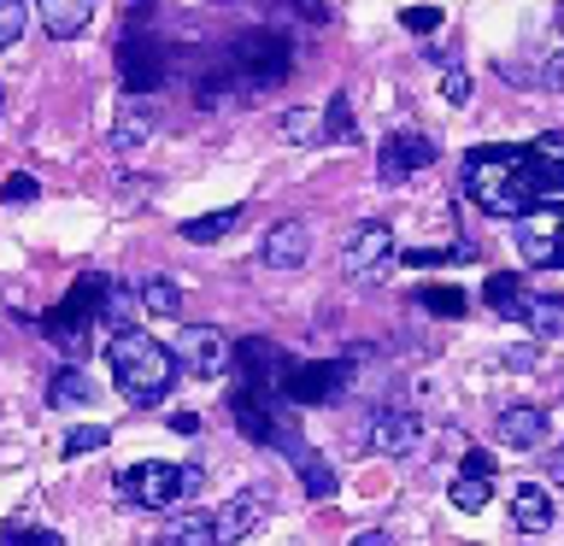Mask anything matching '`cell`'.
<instances>
[{
  "label": "cell",
  "instance_id": "d6a6232c",
  "mask_svg": "<svg viewBox=\"0 0 564 546\" xmlns=\"http://www.w3.org/2000/svg\"><path fill=\"white\" fill-rule=\"evenodd\" d=\"M541 88H553V95H564V53H553V59L541 65Z\"/></svg>",
  "mask_w": 564,
  "mask_h": 546
},
{
  "label": "cell",
  "instance_id": "7402d4cb",
  "mask_svg": "<svg viewBox=\"0 0 564 546\" xmlns=\"http://www.w3.org/2000/svg\"><path fill=\"white\" fill-rule=\"evenodd\" d=\"M282 141L289 148H306V141H324V118L306 112V106H294V112H282Z\"/></svg>",
  "mask_w": 564,
  "mask_h": 546
},
{
  "label": "cell",
  "instance_id": "277c9868",
  "mask_svg": "<svg viewBox=\"0 0 564 546\" xmlns=\"http://www.w3.org/2000/svg\"><path fill=\"white\" fill-rule=\"evenodd\" d=\"M347 382H352V364H341V359H324V364H294L289 359L276 376V394L289 405H329Z\"/></svg>",
  "mask_w": 564,
  "mask_h": 546
},
{
  "label": "cell",
  "instance_id": "f35d334b",
  "mask_svg": "<svg viewBox=\"0 0 564 546\" xmlns=\"http://www.w3.org/2000/svg\"><path fill=\"white\" fill-rule=\"evenodd\" d=\"M289 7H294V12H306L312 24H317V18H324V0H289Z\"/></svg>",
  "mask_w": 564,
  "mask_h": 546
},
{
  "label": "cell",
  "instance_id": "ffe728a7",
  "mask_svg": "<svg viewBox=\"0 0 564 546\" xmlns=\"http://www.w3.org/2000/svg\"><path fill=\"white\" fill-rule=\"evenodd\" d=\"M236 223H241V206H224V211H212V218H188V223H183V241H194V247L224 241Z\"/></svg>",
  "mask_w": 564,
  "mask_h": 546
},
{
  "label": "cell",
  "instance_id": "5bb4252c",
  "mask_svg": "<svg viewBox=\"0 0 564 546\" xmlns=\"http://www.w3.org/2000/svg\"><path fill=\"white\" fill-rule=\"evenodd\" d=\"M35 18H42L47 35L70 42V35L88 30V18H95V0H35Z\"/></svg>",
  "mask_w": 564,
  "mask_h": 546
},
{
  "label": "cell",
  "instance_id": "b9f144b4",
  "mask_svg": "<svg viewBox=\"0 0 564 546\" xmlns=\"http://www.w3.org/2000/svg\"><path fill=\"white\" fill-rule=\"evenodd\" d=\"M0 106H7V95H0Z\"/></svg>",
  "mask_w": 564,
  "mask_h": 546
},
{
  "label": "cell",
  "instance_id": "f1b7e54d",
  "mask_svg": "<svg viewBox=\"0 0 564 546\" xmlns=\"http://www.w3.org/2000/svg\"><path fill=\"white\" fill-rule=\"evenodd\" d=\"M106 440H112V435H106V429H100V423H83V429H70V435H65V458H83V452H100V447H106Z\"/></svg>",
  "mask_w": 564,
  "mask_h": 546
},
{
  "label": "cell",
  "instance_id": "6da1fadb",
  "mask_svg": "<svg viewBox=\"0 0 564 546\" xmlns=\"http://www.w3.org/2000/svg\"><path fill=\"white\" fill-rule=\"evenodd\" d=\"M106 364H112L118 394L130 405H159L171 394L176 370H183V364H176V352L159 347L148 329H112V341H106Z\"/></svg>",
  "mask_w": 564,
  "mask_h": 546
},
{
  "label": "cell",
  "instance_id": "30bf717a",
  "mask_svg": "<svg viewBox=\"0 0 564 546\" xmlns=\"http://www.w3.org/2000/svg\"><path fill=\"white\" fill-rule=\"evenodd\" d=\"M264 511H271V500H264L259 488L229 493V500L218 505V517H212V535H218V546H241V540L264 523Z\"/></svg>",
  "mask_w": 564,
  "mask_h": 546
},
{
  "label": "cell",
  "instance_id": "83f0119b",
  "mask_svg": "<svg viewBox=\"0 0 564 546\" xmlns=\"http://www.w3.org/2000/svg\"><path fill=\"white\" fill-rule=\"evenodd\" d=\"M24 24H30V7H24V0H0V47H12L18 35H24Z\"/></svg>",
  "mask_w": 564,
  "mask_h": 546
},
{
  "label": "cell",
  "instance_id": "484cf974",
  "mask_svg": "<svg viewBox=\"0 0 564 546\" xmlns=\"http://www.w3.org/2000/svg\"><path fill=\"white\" fill-rule=\"evenodd\" d=\"M523 324L535 335H564V306H558V299H529Z\"/></svg>",
  "mask_w": 564,
  "mask_h": 546
},
{
  "label": "cell",
  "instance_id": "4fadbf2b",
  "mask_svg": "<svg viewBox=\"0 0 564 546\" xmlns=\"http://www.w3.org/2000/svg\"><path fill=\"white\" fill-rule=\"evenodd\" d=\"M494 435L506 440V447H541L546 435H553V417L541 412V405H506L500 412V423H494Z\"/></svg>",
  "mask_w": 564,
  "mask_h": 546
},
{
  "label": "cell",
  "instance_id": "9a60e30c",
  "mask_svg": "<svg viewBox=\"0 0 564 546\" xmlns=\"http://www.w3.org/2000/svg\"><path fill=\"white\" fill-rule=\"evenodd\" d=\"M511 523L523 528V535H546V528H553V493L546 488H518L511 493Z\"/></svg>",
  "mask_w": 564,
  "mask_h": 546
},
{
  "label": "cell",
  "instance_id": "1f68e13d",
  "mask_svg": "<svg viewBox=\"0 0 564 546\" xmlns=\"http://www.w3.org/2000/svg\"><path fill=\"white\" fill-rule=\"evenodd\" d=\"M441 100H447V106H465L470 100V77H465V70H447V77H441Z\"/></svg>",
  "mask_w": 564,
  "mask_h": 546
},
{
  "label": "cell",
  "instance_id": "4dcf8cb0",
  "mask_svg": "<svg viewBox=\"0 0 564 546\" xmlns=\"http://www.w3.org/2000/svg\"><path fill=\"white\" fill-rule=\"evenodd\" d=\"M400 24L412 30V35H435V30H441V12H435V7H405Z\"/></svg>",
  "mask_w": 564,
  "mask_h": 546
},
{
  "label": "cell",
  "instance_id": "f546056e",
  "mask_svg": "<svg viewBox=\"0 0 564 546\" xmlns=\"http://www.w3.org/2000/svg\"><path fill=\"white\" fill-rule=\"evenodd\" d=\"M35 194H42V183H35L30 171H18V176H7V183H0V200H7V206H18V200H35Z\"/></svg>",
  "mask_w": 564,
  "mask_h": 546
},
{
  "label": "cell",
  "instance_id": "836d02e7",
  "mask_svg": "<svg viewBox=\"0 0 564 546\" xmlns=\"http://www.w3.org/2000/svg\"><path fill=\"white\" fill-rule=\"evenodd\" d=\"M458 476H488V482H494V458H488L482 447H470V452H465V470H458Z\"/></svg>",
  "mask_w": 564,
  "mask_h": 546
},
{
  "label": "cell",
  "instance_id": "d590c367",
  "mask_svg": "<svg viewBox=\"0 0 564 546\" xmlns=\"http://www.w3.org/2000/svg\"><path fill=\"white\" fill-rule=\"evenodd\" d=\"M535 359H541L535 347H511V352H506V364H511V370H535Z\"/></svg>",
  "mask_w": 564,
  "mask_h": 546
},
{
  "label": "cell",
  "instance_id": "e0dca14e",
  "mask_svg": "<svg viewBox=\"0 0 564 546\" xmlns=\"http://www.w3.org/2000/svg\"><path fill=\"white\" fill-rule=\"evenodd\" d=\"M482 299H488V306L500 312V317H523V312H529V299H535V294H529L523 282L511 276V271H494V276L482 282Z\"/></svg>",
  "mask_w": 564,
  "mask_h": 546
},
{
  "label": "cell",
  "instance_id": "ab89813d",
  "mask_svg": "<svg viewBox=\"0 0 564 546\" xmlns=\"http://www.w3.org/2000/svg\"><path fill=\"white\" fill-rule=\"evenodd\" d=\"M546 470H553V482H564V452H558V458H546Z\"/></svg>",
  "mask_w": 564,
  "mask_h": 546
},
{
  "label": "cell",
  "instance_id": "e575fe53",
  "mask_svg": "<svg viewBox=\"0 0 564 546\" xmlns=\"http://www.w3.org/2000/svg\"><path fill=\"white\" fill-rule=\"evenodd\" d=\"M18 546H65V540L53 535V528H24V535H18Z\"/></svg>",
  "mask_w": 564,
  "mask_h": 546
},
{
  "label": "cell",
  "instance_id": "d4e9b609",
  "mask_svg": "<svg viewBox=\"0 0 564 546\" xmlns=\"http://www.w3.org/2000/svg\"><path fill=\"white\" fill-rule=\"evenodd\" d=\"M148 135H153V112H141V106H135V112H123V118L112 123V148H141Z\"/></svg>",
  "mask_w": 564,
  "mask_h": 546
},
{
  "label": "cell",
  "instance_id": "74e56055",
  "mask_svg": "<svg viewBox=\"0 0 564 546\" xmlns=\"http://www.w3.org/2000/svg\"><path fill=\"white\" fill-rule=\"evenodd\" d=\"M171 429H176V435H194V429H200V417H194V412H176Z\"/></svg>",
  "mask_w": 564,
  "mask_h": 546
},
{
  "label": "cell",
  "instance_id": "60d3db41",
  "mask_svg": "<svg viewBox=\"0 0 564 546\" xmlns=\"http://www.w3.org/2000/svg\"><path fill=\"white\" fill-rule=\"evenodd\" d=\"M558 264H564V241H558Z\"/></svg>",
  "mask_w": 564,
  "mask_h": 546
},
{
  "label": "cell",
  "instance_id": "44dd1931",
  "mask_svg": "<svg viewBox=\"0 0 564 546\" xmlns=\"http://www.w3.org/2000/svg\"><path fill=\"white\" fill-rule=\"evenodd\" d=\"M153 546H218V535H212V517H176Z\"/></svg>",
  "mask_w": 564,
  "mask_h": 546
},
{
  "label": "cell",
  "instance_id": "ac0fdd59",
  "mask_svg": "<svg viewBox=\"0 0 564 546\" xmlns=\"http://www.w3.org/2000/svg\"><path fill=\"white\" fill-rule=\"evenodd\" d=\"M47 400H53V412H70V405H88V400H95V382H88L83 370L65 364L59 376L47 382Z\"/></svg>",
  "mask_w": 564,
  "mask_h": 546
},
{
  "label": "cell",
  "instance_id": "8992f818",
  "mask_svg": "<svg viewBox=\"0 0 564 546\" xmlns=\"http://www.w3.org/2000/svg\"><path fill=\"white\" fill-rule=\"evenodd\" d=\"M394 259V229H388L382 218H370L352 229V241H347V253H341V271L352 282H377V271Z\"/></svg>",
  "mask_w": 564,
  "mask_h": 546
},
{
  "label": "cell",
  "instance_id": "4316f807",
  "mask_svg": "<svg viewBox=\"0 0 564 546\" xmlns=\"http://www.w3.org/2000/svg\"><path fill=\"white\" fill-rule=\"evenodd\" d=\"M417 306L435 317H465V294L458 288H417Z\"/></svg>",
  "mask_w": 564,
  "mask_h": 546
},
{
  "label": "cell",
  "instance_id": "603a6c76",
  "mask_svg": "<svg viewBox=\"0 0 564 546\" xmlns=\"http://www.w3.org/2000/svg\"><path fill=\"white\" fill-rule=\"evenodd\" d=\"M359 130H352V100H347V88H335L329 106H324V141H352Z\"/></svg>",
  "mask_w": 564,
  "mask_h": 546
},
{
  "label": "cell",
  "instance_id": "3957f363",
  "mask_svg": "<svg viewBox=\"0 0 564 546\" xmlns=\"http://www.w3.org/2000/svg\"><path fill=\"white\" fill-rule=\"evenodd\" d=\"M194 488H200V470H194V465H171V458H148V465H130V470L118 476V493H123L135 511L183 505Z\"/></svg>",
  "mask_w": 564,
  "mask_h": 546
},
{
  "label": "cell",
  "instance_id": "d6986e66",
  "mask_svg": "<svg viewBox=\"0 0 564 546\" xmlns=\"http://www.w3.org/2000/svg\"><path fill=\"white\" fill-rule=\"evenodd\" d=\"M141 312L148 317H176L183 312V288H176L171 276H148L141 282Z\"/></svg>",
  "mask_w": 564,
  "mask_h": 546
},
{
  "label": "cell",
  "instance_id": "7a4b0ae2",
  "mask_svg": "<svg viewBox=\"0 0 564 546\" xmlns=\"http://www.w3.org/2000/svg\"><path fill=\"white\" fill-rule=\"evenodd\" d=\"M224 70L241 83V95H271V88L294 77V42L282 30H247V35H236Z\"/></svg>",
  "mask_w": 564,
  "mask_h": 546
},
{
  "label": "cell",
  "instance_id": "2e32d148",
  "mask_svg": "<svg viewBox=\"0 0 564 546\" xmlns=\"http://www.w3.org/2000/svg\"><path fill=\"white\" fill-rule=\"evenodd\" d=\"M294 476H300V488H306V500H335V488H341V476L329 470V458L312 452V447L294 452Z\"/></svg>",
  "mask_w": 564,
  "mask_h": 546
},
{
  "label": "cell",
  "instance_id": "8fae6325",
  "mask_svg": "<svg viewBox=\"0 0 564 546\" xmlns=\"http://www.w3.org/2000/svg\"><path fill=\"white\" fill-rule=\"evenodd\" d=\"M306 253H312V229L300 223V218L271 223V229H264V241H259V259L271 264V271H300Z\"/></svg>",
  "mask_w": 564,
  "mask_h": 546
},
{
  "label": "cell",
  "instance_id": "8d00e7d4",
  "mask_svg": "<svg viewBox=\"0 0 564 546\" xmlns=\"http://www.w3.org/2000/svg\"><path fill=\"white\" fill-rule=\"evenodd\" d=\"M347 546H394V540H388V535H382V528H365V535H352Z\"/></svg>",
  "mask_w": 564,
  "mask_h": 546
},
{
  "label": "cell",
  "instance_id": "5b68a950",
  "mask_svg": "<svg viewBox=\"0 0 564 546\" xmlns=\"http://www.w3.org/2000/svg\"><path fill=\"white\" fill-rule=\"evenodd\" d=\"M118 83L130 88V95H153V88H165V42L148 30H130L118 42Z\"/></svg>",
  "mask_w": 564,
  "mask_h": 546
},
{
  "label": "cell",
  "instance_id": "9c48e42d",
  "mask_svg": "<svg viewBox=\"0 0 564 546\" xmlns=\"http://www.w3.org/2000/svg\"><path fill=\"white\" fill-rule=\"evenodd\" d=\"M558 241H564V211L558 206H535V211H523L518 218V253L529 264H558Z\"/></svg>",
  "mask_w": 564,
  "mask_h": 546
},
{
  "label": "cell",
  "instance_id": "52a82bcc",
  "mask_svg": "<svg viewBox=\"0 0 564 546\" xmlns=\"http://www.w3.org/2000/svg\"><path fill=\"white\" fill-rule=\"evenodd\" d=\"M423 165H435V141L423 130H394L377 148V176L382 183H405V176H417Z\"/></svg>",
  "mask_w": 564,
  "mask_h": 546
},
{
  "label": "cell",
  "instance_id": "7c38bea8",
  "mask_svg": "<svg viewBox=\"0 0 564 546\" xmlns=\"http://www.w3.org/2000/svg\"><path fill=\"white\" fill-rule=\"evenodd\" d=\"M370 452H382V458H405L417 447V412H405V405H382L377 417H370Z\"/></svg>",
  "mask_w": 564,
  "mask_h": 546
},
{
  "label": "cell",
  "instance_id": "ba28073f",
  "mask_svg": "<svg viewBox=\"0 0 564 546\" xmlns=\"http://www.w3.org/2000/svg\"><path fill=\"white\" fill-rule=\"evenodd\" d=\"M171 352H176L183 370H194V376H218V370H229V347H224V335L212 324H183L176 341H171Z\"/></svg>",
  "mask_w": 564,
  "mask_h": 546
},
{
  "label": "cell",
  "instance_id": "cb8c5ba5",
  "mask_svg": "<svg viewBox=\"0 0 564 546\" xmlns=\"http://www.w3.org/2000/svg\"><path fill=\"white\" fill-rule=\"evenodd\" d=\"M447 500H453L458 511H482V505L494 500V482H488V476H458V482L447 488Z\"/></svg>",
  "mask_w": 564,
  "mask_h": 546
}]
</instances>
